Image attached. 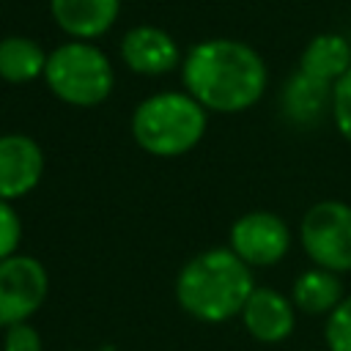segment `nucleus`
Wrapping results in <instances>:
<instances>
[{"label":"nucleus","mask_w":351,"mask_h":351,"mask_svg":"<svg viewBox=\"0 0 351 351\" xmlns=\"http://www.w3.org/2000/svg\"><path fill=\"white\" fill-rule=\"evenodd\" d=\"M181 82L208 112H244L263 99L269 69L258 49L244 41L206 38L186 49Z\"/></svg>","instance_id":"obj_1"},{"label":"nucleus","mask_w":351,"mask_h":351,"mask_svg":"<svg viewBox=\"0 0 351 351\" xmlns=\"http://www.w3.org/2000/svg\"><path fill=\"white\" fill-rule=\"evenodd\" d=\"M255 291L252 269L230 250L211 247L189 258L176 277V302L200 324H225Z\"/></svg>","instance_id":"obj_2"},{"label":"nucleus","mask_w":351,"mask_h":351,"mask_svg":"<svg viewBox=\"0 0 351 351\" xmlns=\"http://www.w3.org/2000/svg\"><path fill=\"white\" fill-rule=\"evenodd\" d=\"M208 129V110L186 90H162L143 99L132 112L134 143L162 159L189 154Z\"/></svg>","instance_id":"obj_3"},{"label":"nucleus","mask_w":351,"mask_h":351,"mask_svg":"<svg viewBox=\"0 0 351 351\" xmlns=\"http://www.w3.org/2000/svg\"><path fill=\"white\" fill-rule=\"evenodd\" d=\"M47 88L71 107H99L115 88V69L93 41H66L47 58Z\"/></svg>","instance_id":"obj_4"},{"label":"nucleus","mask_w":351,"mask_h":351,"mask_svg":"<svg viewBox=\"0 0 351 351\" xmlns=\"http://www.w3.org/2000/svg\"><path fill=\"white\" fill-rule=\"evenodd\" d=\"M299 241L313 266L335 274L351 271V206L343 200L310 206L299 225Z\"/></svg>","instance_id":"obj_5"},{"label":"nucleus","mask_w":351,"mask_h":351,"mask_svg":"<svg viewBox=\"0 0 351 351\" xmlns=\"http://www.w3.org/2000/svg\"><path fill=\"white\" fill-rule=\"evenodd\" d=\"M49 274L33 255H11L0 261V326L25 324L47 299Z\"/></svg>","instance_id":"obj_6"},{"label":"nucleus","mask_w":351,"mask_h":351,"mask_svg":"<svg viewBox=\"0 0 351 351\" xmlns=\"http://www.w3.org/2000/svg\"><path fill=\"white\" fill-rule=\"evenodd\" d=\"M230 250L250 266H274L291 250V228L271 211H247L230 225Z\"/></svg>","instance_id":"obj_7"},{"label":"nucleus","mask_w":351,"mask_h":351,"mask_svg":"<svg viewBox=\"0 0 351 351\" xmlns=\"http://www.w3.org/2000/svg\"><path fill=\"white\" fill-rule=\"evenodd\" d=\"M121 60L129 71L140 77H162L181 66L184 52L165 27L137 25L129 27L121 38Z\"/></svg>","instance_id":"obj_8"},{"label":"nucleus","mask_w":351,"mask_h":351,"mask_svg":"<svg viewBox=\"0 0 351 351\" xmlns=\"http://www.w3.org/2000/svg\"><path fill=\"white\" fill-rule=\"evenodd\" d=\"M44 176L41 145L19 132L0 134V200L14 203L30 195Z\"/></svg>","instance_id":"obj_9"},{"label":"nucleus","mask_w":351,"mask_h":351,"mask_svg":"<svg viewBox=\"0 0 351 351\" xmlns=\"http://www.w3.org/2000/svg\"><path fill=\"white\" fill-rule=\"evenodd\" d=\"M244 329L266 346L282 343L291 337L293 326H296V307L291 302V296L266 288V285H255V291L247 296L241 313H239Z\"/></svg>","instance_id":"obj_10"},{"label":"nucleus","mask_w":351,"mask_h":351,"mask_svg":"<svg viewBox=\"0 0 351 351\" xmlns=\"http://www.w3.org/2000/svg\"><path fill=\"white\" fill-rule=\"evenodd\" d=\"M49 14L71 41H96L118 22L121 0H49Z\"/></svg>","instance_id":"obj_11"},{"label":"nucleus","mask_w":351,"mask_h":351,"mask_svg":"<svg viewBox=\"0 0 351 351\" xmlns=\"http://www.w3.org/2000/svg\"><path fill=\"white\" fill-rule=\"evenodd\" d=\"M332 88L335 85L307 77L296 69L282 85V115L296 126H313L326 110L332 112Z\"/></svg>","instance_id":"obj_12"},{"label":"nucleus","mask_w":351,"mask_h":351,"mask_svg":"<svg viewBox=\"0 0 351 351\" xmlns=\"http://www.w3.org/2000/svg\"><path fill=\"white\" fill-rule=\"evenodd\" d=\"M351 69V44L340 33H318L307 41L299 58V71L335 85Z\"/></svg>","instance_id":"obj_13"},{"label":"nucleus","mask_w":351,"mask_h":351,"mask_svg":"<svg viewBox=\"0 0 351 351\" xmlns=\"http://www.w3.org/2000/svg\"><path fill=\"white\" fill-rule=\"evenodd\" d=\"M47 58L49 52H44L38 41L11 33L0 38V80L11 85H27L33 80H44Z\"/></svg>","instance_id":"obj_14"},{"label":"nucleus","mask_w":351,"mask_h":351,"mask_svg":"<svg viewBox=\"0 0 351 351\" xmlns=\"http://www.w3.org/2000/svg\"><path fill=\"white\" fill-rule=\"evenodd\" d=\"M291 302L307 315H329L343 302V280L329 269H307L293 280Z\"/></svg>","instance_id":"obj_15"},{"label":"nucleus","mask_w":351,"mask_h":351,"mask_svg":"<svg viewBox=\"0 0 351 351\" xmlns=\"http://www.w3.org/2000/svg\"><path fill=\"white\" fill-rule=\"evenodd\" d=\"M324 340L329 351H351V296H343V302L326 315Z\"/></svg>","instance_id":"obj_16"},{"label":"nucleus","mask_w":351,"mask_h":351,"mask_svg":"<svg viewBox=\"0 0 351 351\" xmlns=\"http://www.w3.org/2000/svg\"><path fill=\"white\" fill-rule=\"evenodd\" d=\"M332 121L337 132L351 143V69L332 88Z\"/></svg>","instance_id":"obj_17"},{"label":"nucleus","mask_w":351,"mask_h":351,"mask_svg":"<svg viewBox=\"0 0 351 351\" xmlns=\"http://www.w3.org/2000/svg\"><path fill=\"white\" fill-rule=\"evenodd\" d=\"M19 241H22V219L11 203L0 200V261L16 255Z\"/></svg>","instance_id":"obj_18"},{"label":"nucleus","mask_w":351,"mask_h":351,"mask_svg":"<svg viewBox=\"0 0 351 351\" xmlns=\"http://www.w3.org/2000/svg\"><path fill=\"white\" fill-rule=\"evenodd\" d=\"M3 351H44V343H41L38 329L25 321V324H14L5 329Z\"/></svg>","instance_id":"obj_19"}]
</instances>
